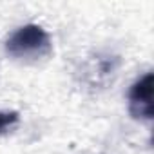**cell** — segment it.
<instances>
[{"label": "cell", "instance_id": "6da1fadb", "mask_svg": "<svg viewBox=\"0 0 154 154\" xmlns=\"http://www.w3.org/2000/svg\"><path fill=\"white\" fill-rule=\"evenodd\" d=\"M47 31L36 24H27L13 31L6 40V53L20 60H38L51 53Z\"/></svg>", "mask_w": 154, "mask_h": 154}, {"label": "cell", "instance_id": "7a4b0ae2", "mask_svg": "<svg viewBox=\"0 0 154 154\" xmlns=\"http://www.w3.org/2000/svg\"><path fill=\"white\" fill-rule=\"evenodd\" d=\"M129 111L136 120H152V72H145L129 89Z\"/></svg>", "mask_w": 154, "mask_h": 154}, {"label": "cell", "instance_id": "3957f363", "mask_svg": "<svg viewBox=\"0 0 154 154\" xmlns=\"http://www.w3.org/2000/svg\"><path fill=\"white\" fill-rule=\"evenodd\" d=\"M18 122V114L15 111H4L0 112V132H4L6 129L13 127Z\"/></svg>", "mask_w": 154, "mask_h": 154}]
</instances>
